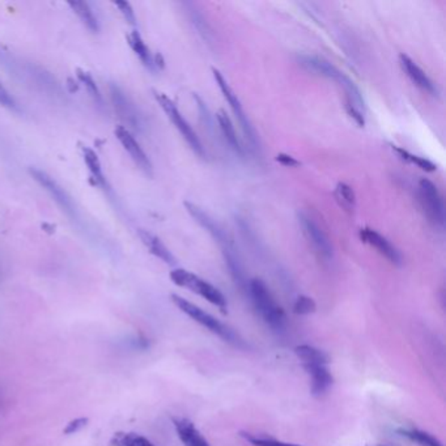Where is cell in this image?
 I'll return each mask as SVG.
<instances>
[{"instance_id":"1","label":"cell","mask_w":446,"mask_h":446,"mask_svg":"<svg viewBox=\"0 0 446 446\" xmlns=\"http://www.w3.org/2000/svg\"><path fill=\"white\" fill-rule=\"evenodd\" d=\"M249 292L251 300L265 322L274 332H284L287 327L285 311L276 304L266 283L258 278L251 279L249 283Z\"/></svg>"},{"instance_id":"2","label":"cell","mask_w":446,"mask_h":446,"mask_svg":"<svg viewBox=\"0 0 446 446\" xmlns=\"http://www.w3.org/2000/svg\"><path fill=\"white\" fill-rule=\"evenodd\" d=\"M170 281H173L178 287L186 288L188 291L194 292L203 299H206L212 305L218 306L221 311H227V299L225 296L218 291L216 287H214L211 283L203 281L202 278L197 276L195 274L184 269H176L170 272Z\"/></svg>"},{"instance_id":"3","label":"cell","mask_w":446,"mask_h":446,"mask_svg":"<svg viewBox=\"0 0 446 446\" xmlns=\"http://www.w3.org/2000/svg\"><path fill=\"white\" fill-rule=\"evenodd\" d=\"M170 299L173 301V304L181 311H184L186 315H188L191 320L198 322L199 325L207 327L208 330L214 334L218 335L220 338H223L224 341L233 344H239V335L233 332L232 329H229L228 326H225L224 323L218 321L215 317H212L207 311L200 309L197 305H194L193 302L187 301L186 299L178 296V295H172Z\"/></svg>"},{"instance_id":"4","label":"cell","mask_w":446,"mask_h":446,"mask_svg":"<svg viewBox=\"0 0 446 446\" xmlns=\"http://www.w3.org/2000/svg\"><path fill=\"white\" fill-rule=\"evenodd\" d=\"M154 94H155L156 101L158 103L160 107L165 112L168 118H169L170 122L174 125V127L178 130V133L185 139V142L188 144V147H190L199 157H205V156H206L205 147L202 144L200 139L198 137L197 133L193 130V127H191L186 119L184 118V115L181 114V112H179V109L177 107L174 101H173L170 97H168L165 94L156 92L155 91Z\"/></svg>"},{"instance_id":"5","label":"cell","mask_w":446,"mask_h":446,"mask_svg":"<svg viewBox=\"0 0 446 446\" xmlns=\"http://www.w3.org/2000/svg\"><path fill=\"white\" fill-rule=\"evenodd\" d=\"M417 194L428 221L436 228H443L445 224V207L436 185L432 181L423 178L419 181Z\"/></svg>"},{"instance_id":"6","label":"cell","mask_w":446,"mask_h":446,"mask_svg":"<svg viewBox=\"0 0 446 446\" xmlns=\"http://www.w3.org/2000/svg\"><path fill=\"white\" fill-rule=\"evenodd\" d=\"M212 73H214V77L216 80V84H218L220 91H221V94L225 97V100L228 101L233 114L236 117V119L239 121L241 130H242L244 135L246 137V140L253 146V148H255L257 142H258V136H257L255 128L251 125L248 115L244 112V107L241 105V101H239L237 94L233 92V89L230 88V85L225 80V77L223 76V73H220L216 68H212Z\"/></svg>"},{"instance_id":"7","label":"cell","mask_w":446,"mask_h":446,"mask_svg":"<svg viewBox=\"0 0 446 446\" xmlns=\"http://www.w3.org/2000/svg\"><path fill=\"white\" fill-rule=\"evenodd\" d=\"M184 205H185L187 212L191 215V218H194L202 228L206 229L208 233L214 237V239L218 241V245L223 249L224 257L237 254L236 249H235V245H233V241L229 237L227 230L223 228L216 220H214L208 215L207 212H205L202 208L198 207L197 205H194L191 202H185Z\"/></svg>"},{"instance_id":"8","label":"cell","mask_w":446,"mask_h":446,"mask_svg":"<svg viewBox=\"0 0 446 446\" xmlns=\"http://www.w3.org/2000/svg\"><path fill=\"white\" fill-rule=\"evenodd\" d=\"M299 223L304 236L309 241L314 251L320 255V258L325 260H330L332 258V241L325 233V230L320 227V224L311 218L306 212H299Z\"/></svg>"},{"instance_id":"9","label":"cell","mask_w":446,"mask_h":446,"mask_svg":"<svg viewBox=\"0 0 446 446\" xmlns=\"http://www.w3.org/2000/svg\"><path fill=\"white\" fill-rule=\"evenodd\" d=\"M114 135L121 146L124 147L126 152L131 157V160L135 163L136 166L148 177L154 176V166L149 160V157L140 146V143L136 140L135 136L125 126H118L114 130Z\"/></svg>"},{"instance_id":"10","label":"cell","mask_w":446,"mask_h":446,"mask_svg":"<svg viewBox=\"0 0 446 446\" xmlns=\"http://www.w3.org/2000/svg\"><path fill=\"white\" fill-rule=\"evenodd\" d=\"M31 174L34 178V181L49 193V195L58 203V206L63 208V211H66V214L71 216L75 215L73 199L52 176H49L46 172L37 168H31Z\"/></svg>"},{"instance_id":"11","label":"cell","mask_w":446,"mask_h":446,"mask_svg":"<svg viewBox=\"0 0 446 446\" xmlns=\"http://www.w3.org/2000/svg\"><path fill=\"white\" fill-rule=\"evenodd\" d=\"M359 236H360V239L363 241L364 244L374 248L390 263H393L395 266H401L402 265L403 258H402L401 251L396 249L389 239L384 237L382 235H380L377 230L371 228L360 229Z\"/></svg>"},{"instance_id":"12","label":"cell","mask_w":446,"mask_h":446,"mask_svg":"<svg viewBox=\"0 0 446 446\" xmlns=\"http://www.w3.org/2000/svg\"><path fill=\"white\" fill-rule=\"evenodd\" d=\"M297 62L305 71L313 73V75H317V76H322V77L332 79V80H335L338 83H341L343 77L345 76L332 63L323 59V58H320V57H315V55L301 54V55L297 57Z\"/></svg>"},{"instance_id":"13","label":"cell","mask_w":446,"mask_h":446,"mask_svg":"<svg viewBox=\"0 0 446 446\" xmlns=\"http://www.w3.org/2000/svg\"><path fill=\"white\" fill-rule=\"evenodd\" d=\"M110 94H112L115 110L119 117L127 122V125L134 127L136 130H140V127H142L140 114H139L135 105L131 103V100L126 96L125 92L121 88H118L117 85H112Z\"/></svg>"},{"instance_id":"14","label":"cell","mask_w":446,"mask_h":446,"mask_svg":"<svg viewBox=\"0 0 446 446\" xmlns=\"http://www.w3.org/2000/svg\"><path fill=\"white\" fill-rule=\"evenodd\" d=\"M399 64H401L403 73L408 76V79L415 84L417 88H420L426 94L436 96L437 88L435 83L428 77V75L408 55L401 54L399 55Z\"/></svg>"},{"instance_id":"15","label":"cell","mask_w":446,"mask_h":446,"mask_svg":"<svg viewBox=\"0 0 446 446\" xmlns=\"http://www.w3.org/2000/svg\"><path fill=\"white\" fill-rule=\"evenodd\" d=\"M137 236L142 241V244L146 246L152 255H155L156 258L165 262L170 266L176 265V257L172 254V251L166 248L165 244L158 239L156 235L148 232L146 229H139L137 230Z\"/></svg>"},{"instance_id":"16","label":"cell","mask_w":446,"mask_h":446,"mask_svg":"<svg viewBox=\"0 0 446 446\" xmlns=\"http://www.w3.org/2000/svg\"><path fill=\"white\" fill-rule=\"evenodd\" d=\"M173 424L177 435L185 446H209L207 440L197 429L190 420L184 417H174Z\"/></svg>"},{"instance_id":"17","label":"cell","mask_w":446,"mask_h":446,"mask_svg":"<svg viewBox=\"0 0 446 446\" xmlns=\"http://www.w3.org/2000/svg\"><path fill=\"white\" fill-rule=\"evenodd\" d=\"M311 378V393L315 396L325 394L332 385V373L327 369V365H308L304 366Z\"/></svg>"},{"instance_id":"18","label":"cell","mask_w":446,"mask_h":446,"mask_svg":"<svg viewBox=\"0 0 446 446\" xmlns=\"http://www.w3.org/2000/svg\"><path fill=\"white\" fill-rule=\"evenodd\" d=\"M127 43L131 47V50L135 52L136 57L140 59V62L149 70H156L155 55L151 52L146 42L142 38L140 33L137 31H130L127 34Z\"/></svg>"},{"instance_id":"19","label":"cell","mask_w":446,"mask_h":446,"mask_svg":"<svg viewBox=\"0 0 446 446\" xmlns=\"http://www.w3.org/2000/svg\"><path fill=\"white\" fill-rule=\"evenodd\" d=\"M216 118H218V127H220V130H221V134L224 136L225 142L228 143V146L230 147L237 155L244 156L245 149H244V147L241 146L239 136H237V133H236V130H235V126L232 124L229 115L227 114L224 110H220L218 114H216Z\"/></svg>"},{"instance_id":"20","label":"cell","mask_w":446,"mask_h":446,"mask_svg":"<svg viewBox=\"0 0 446 446\" xmlns=\"http://www.w3.org/2000/svg\"><path fill=\"white\" fill-rule=\"evenodd\" d=\"M68 7L73 10V13L83 22L84 27L92 33L100 31V22L97 16L94 15V10L89 3L87 1H68Z\"/></svg>"},{"instance_id":"21","label":"cell","mask_w":446,"mask_h":446,"mask_svg":"<svg viewBox=\"0 0 446 446\" xmlns=\"http://www.w3.org/2000/svg\"><path fill=\"white\" fill-rule=\"evenodd\" d=\"M82 154H83L84 163L88 168L91 176L94 178L96 185L101 187L107 186V182H106L104 170H103V165H101L98 155L89 147H83L82 148Z\"/></svg>"},{"instance_id":"22","label":"cell","mask_w":446,"mask_h":446,"mask_svg":"<svg viewBox=\"0 0 446 446\" xmlns=\"http://www.w3.org/2000/svg\"><path fill=\"white\" fill-rule=\"evenodd\" d=\"M295 352L297 355V357L300 359L302 366H308V365H327L330 359L327 356V353L323 352L321 350L308 345V344H302L295 348Z\"/></svg>"},{"instance_id":"23","label":"cell","mask_w":446,"mask_h":446,"mask_svg":"<svg viewBox=\"0 0 446 446\" xmlns=\"http://www.w3.org/2000/svg\"><path fill=\"white\" fill-rule=\"evenodd\" d=\"M334 197L339 207L348 214H352L353 209L356 207V195L352 187L344 182H339L335 187Z\"/></svg>"},{"instance_id":"24","label":"cell","mask_w":446,"mask_h":446,"mask_svg":"<svg viewBox=\"0 0 446 446\" xmlns=\"http://www.w3.org/2000/svg\"><path fill=\"white\" fill-rule=\"evenodd\" d=\"M110 446H155L148 438L134 432H118L110 440Z\"/></svg>"},{"instance_id":"25","label":"cell","mask_w":446,"mask_h":446,"mask_svg":"<svg viewBox=\"0 0 446 446\" xmlns=\"http://www.w3.org/2000/svg\"><path fill=\"white\" fill-rule=\"evenodd\" d=\"M393 151H395L402 160H405V161L410 163V164H414V165L417 166V168H420L422 170H426L428 173H432V172H436L437 170L436 164L432 163L431 160H428L426 157L412 155V154H410L408 151H406V149L401 148V147L393 146Z\"/></svg>"},{"instance_id":"26","label":"cell","mask_w":446,"mask_h":446,"mask_svg":"<svg viewBox=\"0 0 446 446\" xmlns=\"http://www.w3.org/2000/svg\"><path fill=\"white\" fill-rule=\"evenodd\" d=\"M77 79L79 82L83 84L84 88L88 91V94H91V97L94 98V103L98 105H103L104 100H103V94L100 92V88L98 85L94 82V76L87 71L83 70H77Z\"/></svg>"},{"instance_id":"27","label":"cell","mask_w":446,"mask_h":446,"mask_svg":"<svg viewBox=\"0 0 446 446\" xmlns=\"http://www.w3.org/2000/svg\"><path fill=\"white\" fill-rule=\"evenodd\" d=\"M399 433L402 436L407 437L412 441H415L420 446H444L436 437L423 432V431H419V429H401Z\"/></svg>"},{"instance_id":"28","label":"cell","mask_w":446,"mask_h":446,"mask_svg":"<svg viewBox=\"0 0 446 446\" xmlns=\"http://www.w3.org/2000/svg\"><path fill=\"white\" fill-rule=\"evenodd\" d=\"M241 436L244 437L246 441H249L253 446H302L297 445V444H290V443H283V441L270 438V437L254 436V435H250L246 432H241Z\"/></svg>"},{"instance_id":"29","label":"cell","mask_w":446,"mask_h":446,"mask_svg":"<svg viewBox=\"0 0 446 446\" xmlns=\"http://www.w3.org/2000/svg\"><path fill=\"white\" fill-rule=\"evenodd\" d=\"M315 309H317L315 301L313 300L311 297H308V296H299L297 300L295 301V305H293V311L296 314H300V315L311 314V313L315 311Z\"/></svg>"},{"instance_id":"30","label":"cell","mask_w":446,"mask_h":446,"mask_svg":"<svg viewBox=\"0 0 446 446\" xmlns=\"http://www.w3.org/2000/svg\"><path fill=\"white\" fill-rule=\"evenodd\" d=\"M115 7L119 10L121 12V15L125 17V20L130 24V25H133V27H135L136 25V16L135 12L133 10V7H131V4L130 3H127V1H118V3H114Z\"/></svg>"},{"instance_id":"31","label":"cell","mask_w":446,"mask_h":446,"mask_svg":"<svg viewBox=\"0 0 446 446\" xmlns=\"http://www.w3.org/2000/svg\"><path fill=\"white\" fill-rule=\"evenodd\" d=\"M89 423V419L88 417H77V419H73L71 420L66 428L63 429V433L64 435H75L77 432H80L83 428L88 426Z\"/></svg>"},{"instance_id":"32","label":"cell","mask_w":446,"mask_h":446,"mask_svg":"<svg viewBox=\"0 0 446 446\" xmlns=\"http://www.w3.org/2000/svg\"><path fill=\"white\" fill-rule=\"evenodd\" d=\"M0 105L3 107L10 109V110H17L19 109L17 103L13 98V96L8 92V89L1 83H0Z\"/></svg>"},{"instance_id":"33","label":"cell","mask_w":446,"mask_h":446,"mask_svg":"<svg viewBox=\"0 0 446 446\" xmlns=\"http://www.w3.org/2000/svg\"><path fill=\"white\" fill-rule=\"evenodd\" d=\"M345 112H347V114L350 115L353 121L357 124L359 127H364V125H365V118H364V113L362 109L356 107V106H353V105L345 104Z\"/></svg>"},{"instance_id":"34","label":"cell","mask_w":446,"mask_h":446,"mask_svg":"<svg viewBox=\"0 0 446 446\" xmlns=\"http://www.w3.org/2000/svg\"><path fill=\"white\" fill-rule=\"evenodd\" d=\"M275 160L278 163H281V165L288 166V168H295V166L300 165L299 160H296L293 156L287 155V154H279L275 157Z\"/></svg>"}]
</instances>
